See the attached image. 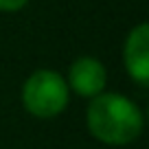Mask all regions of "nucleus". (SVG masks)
<instances>
[{
    "instance_id": "39448f33",
    "label": "nucleus",
    "mask_w": 149,
    "mask_h": 149,
    "mask_svg": "<svg viewBox=\"0 0 149 149\" xmlns=\"http://www.w3.org/2000/svg\"><path fill=\"white\" fill-rule=\"evenodd\" d=\"M29 5V0H0V13H15Z\"/></svg>"
},
{
    "instance_id": "f257e3e1",
    "label": "nucleus",
    "mask_w": 149,
    "mask_h": 149,
    "mask_svg": "<svg viewBox=\"0 0 149 149\" xmlns=\"http://www.w3.org/2000/svg\"><path fill=\"white\" fill-rule=\"evenodd\" d=\"M86 125L92 138L110 147L134 143L145 127L143 110L121 92H101L90 99Z\"/></svg>"
},
{
    "instance_id": "20e7f679",
    "label": "nucleus",
    "mask_w": 149,
    "mask_h": 149,
    "mask_svg": "<svg viewBox=\"0 0 149 149\" xmlns=\"http://www.w3.org/2000/svg\"><path fill=\"white\" fill-rule=\"evenodd\" d=\"M125 70L138 86H149V24L140 22L127 33L123 44Z\"/></svg>"
},
{
    "instance_id": "7ed1b4c3",
    "label": "nucleus",
    "mask_w": 149,
    "mask_h": 149,
    "mask_svg": "<svg viewBox=\"0 0 149 149\" xmlns=\"http://www.w3.org/2000/svg\"><path fill=\"white\" fill-rule=\"evenodd\" d=\"M68 90H72L74 94H79L84 99H92L97 94H101L105 90L107 84V70L97 57H77L68 68Z\"/></svg>"
},
{
    "instance_id": "f03ea898",
    "label": "nucleus",
    "mask_w": 149,
    "mask_h": 149,
    "mask_svg": "<svg viewBox=\"0 0 149 149\" xmlns=\"http://www.w3.org/2000/svg\"><path fill=\"white\" fill-rule=\"evenodd\" d=\"M20 99H22L24 110L31 116L51 121L68 107L70 90L66 79L57 70L40 68L22 84Z\"/></svg>"
}]
</instances>
